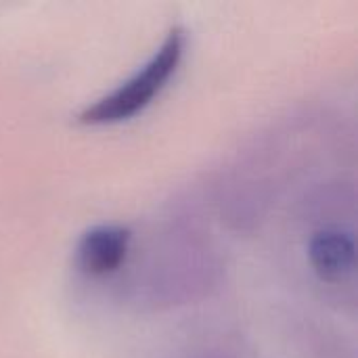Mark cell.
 I'll return each instance as SVG.
<instances>
[{"label":"cell","mask_w":358,"mask_h":358,"mask_svg":"<svg viewBox=\"0 0 358 358\" xmlns=\"http://www.w3.org/2000/svg\"><path fill=\"white\" fill-rule=\"evenodd\" d=\"M308 258L315 273L323 281L329 283L342 281L355 271V262H357L355 239L340 229L321 231L313 237L308 245Z\"/></svg>","instance_id":"3"},{"label":"cell","mask_w":358,"mask_h":358,"mask_svg":"<svg viewBox=\"0 0 358 358\" xmlns=\"http://www.w3.org/2000/svg\"><path fill=\"white\" fill-rule=\"evenodd\" d=\"M185 31L180 27H172L157 52L113 92L88 105L78 115V122L86 126H107L128 122L145 111L178 71L185 57Z\"/></svg>","instance_id":"1"},{"label":"cell","mask_w":358,"mask_h":358,"mask_svg":"<svg viewBox=\"0 0 358 358\" xmlns=\"http://www.w3.org/2000/svg\"><path fill=\"white\" fill-rule=\"evenodd\" d=\"M132 233L126 227L101 224L86 231L78 243V266L90 277H107L128 258Z\"/></svg>","instance_id":"2"}]
</instances>
